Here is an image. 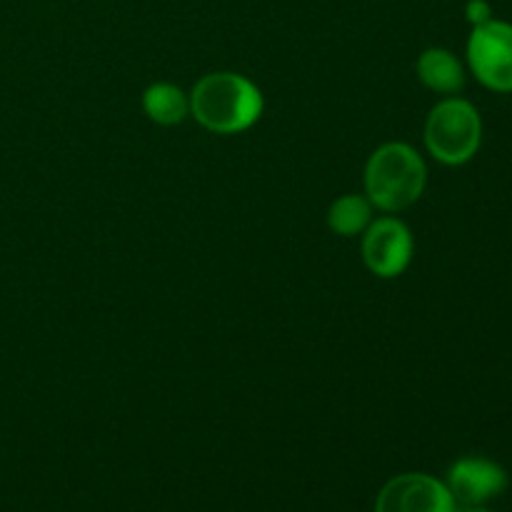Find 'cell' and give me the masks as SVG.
<instances>
[{
    "label": "cell",
    "mask_w": 512,
    "mask_h": 512,
    "mask_svg": "<svg viewBox=\"0 0 512 512\" xmlns=\"http://www.w3.org/2000/svg\"><path fill=\"white\" fill-rule=\"evenodd\" d=\"M483 143V120L478 108L463 98H448L435 105L425 123V145L445 165H463Z\"/></svg>",
    "instance_id": "cell-3"
},
{
    "label": "cell",
    "mask_w": 512,
    "mask_h": 512,
    "mask_svg": "<svg viewBox=\"0 0 512 512\" xmlns=\"http://www.w3.org/2000/svg\"><path fill=\"white\" fill-rule=\"evenodd\" d=\"M263 93L238 73H210L190 93V113L203 128L218 135H235L253 128L263 115Z\"/></svg>",
    "instance_id": "cell-1"
},
{
    "label": "cell",
    "mask_w": 512,
    "mask_h": 512,
    "mask_svg": "<svg viewBox=\"0 0 512 512\" xmlns=\"http://www.w3.org/2000/svg\"><path fill=\"white\" fill-rule=\"evenodd\" d=\"M418 78L435 93L453 95L465 85V70L450 50L430 48L418 58Z\"/></svg>",
    "instance_id": "cell-8"
},
{
    "label": "cell",
    "mask_w": 512,
    "mask_h": 512,
    "mask_svg": "<svg viewBox=\"0 0 512 512\" xmlns=\"http://www.w3.org/2000/svg\"><path fill=\"white\" fill-rule=\"evenodd\" d=\"M465 512H490V510H485V508H480V505H478V508H468V510H465Z\"/></svg>",
    "instance_id": "cell-12"
},
{
    "label": "cell",
    "mask_w": 512,
    "mask_h": 512,
    "mask_svg": "<svg viewBox=\"0 0 512 512\" xmlns=\"http://www.w3.org/2000/svg\"><path fill=\"white\" fill-rule=\"evenodd\" d=\"M370 223H373V203L365 195H343L328 210L330 230L343 238L365 233Z\"/></svg>",
    "instance_id": "cell-10"
},
{
    "label": "cell",
    "mask_w": 512,
    "mask_h": 512,
    "mask_svg": "<svg viewBox=\"0 0 512 512\" xmlns=\"http://www.w3.org/2000/svg\"><path fill=\"white\" fill-rule=\"evenodd\" d=\"M445 485L453 493L455 503L478 508V505L498 498L508 488V473L495 460L463 458L453 463Z\"/></svg>",
    "instance_id": "cell-7"
},
{
    "label": "cell",
    "mask_w": 512,
    "mask_h": 512,
    "mask_svg": "<svg viewBox=\"0 0 512 512\" xmlns=\"http://www.w3.org/2000/svg\"><path fill=\"white\" fill-rule=\"evenodd\" d=\"M428 170L423 158L408 143H385L365 165V195L375 208L398 213L423 195Z\"/></svg>",
    "instance_id": "cell-2"
},
{
    "label": "cell",
    "mask_w": 512,
    "mask_h": 512,
    "mask_svg": "<svg viewBox=\"0 0 512 512\" xmlns=\"http://www.w3.org/2000/svg\"><path fill=\"white\" fill-rule=\"evenodd\" d=\"M468 63L485 88L512 93V25L505 20L475 25L468 40Z\"/></svg>",
    "instance_id": "cell-4"
},
{
    "label": "cell",
    "mask_w": 512,
    "mask_h": 512,
    "mask_svg": "<svg viewBox=\"0 0 512 512\" xmlns=\"http://www.w3.org/2000/svg\"><path fill=\"white\" fill-rule=\"evenodd\" d=\"M363 260L378 278H398L413 260V235L398 218H380L365 228Z\"/></svg>",
    "instance_id": "cell-5"
},
{
    "label": "cell",
    "mask_w": 512,
    "mask_h": 512,
    "mask_svg": "<svg viewBox=\"0 0 512 512\" xmlns=\"http://www.w3.org/2000/svg\"><path fill=\"white\" fill-rule=\"evenodd\" d=\"M143 110L158 125H178L188 118L190 98L173 83H155L143 93Z\"/></svg>",
    "instance_id": "cell-9"
},
{
    "label": "cell",
    "mask_w": 512,
    "mask_h": 512,
    "mask_svg": "<svg viewBox=\"0 0 512 512\" xmlns=\"http://www.w3.org/2000/svg\"><path fill=\"white\" fill-rule=\"evenodd\" d=\"M465 15H468V20L475 25H483L488 23V20H493V10H490V5L485 3V0H470L468 8H465Z\"/></svg>",
    "instance_id": "cell-11"
},
{
    "label": "cell",
    "mask_w": 512,
    "mask_h": 512,
    "mask_svg": "<svg viewBox=\"0 0 512 512\" xmlns=\"http://www.w3.org/2000/svg\"><path fill=\"white\" fill-rule=\"evenodd\" d=\"M375 512H458V503L440 480L425 473H405L380 490Z\"/></svg>",
    "instance_id": "cell-6"
}]
</instances>
